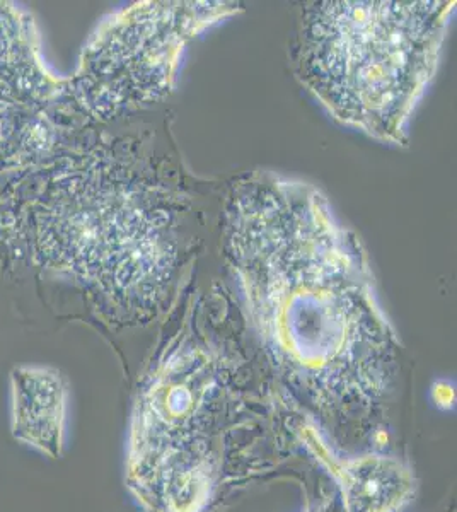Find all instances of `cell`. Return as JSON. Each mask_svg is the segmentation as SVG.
<instances>
[{
  "label": "cell",
  "instance_id": "obj_1",
  "mask_svg": "<svg viewBox=\"0 0 457 512\" xmlns=\"http://www.w3.org/2000/svg\"><path fill=\"white\" fill-rule=\"evenodd\" d=\"M222 250L273 378L345 453L386 449L400 338L359 239L323 193L255 171L232 181Z\"/></svg>",
  "mask_w": 457,
  "mask_h": 512
},
{
  "label": "cell",
  "instance_id": "obj_2",
  "mask_svg": "<svg viewBox=\"0 0 457 512\" xmlns=\"http://www.w3.org/2000/svg\"><path fill=\"white\" fill-rule=\"evenodd\" d=\"M296 408L229 297L198 294L137 384L128 492L145 512H224L299 453Z\"/></svg>",
  "mask_w": 457,
  "mask_h": 512
},
{
  "label": "cell",
  "instance_id": "obj_3",
  "mask_svg": "<svg viewBox=\"0 0 457 512\" xmlns=\"http://www.w3.org/2000/svg\"><path fill=\"white\" fill-rule=\"evenodd\" d=\"M181 185L171 158L93 156L55 193L48 253L123 325L159 320L178 297L197 246L193 200Z\"/></svg>",
  "mask_w": 457,
  "mask_h": 512
},
{
  "label": "cell",
  "instance_id": "obj_4",
  "mask_svg": "<svg viewBox=\"0 0 457 512\" xmlns=\"http://www.w3.org/2000/svg\"><path fill=\"white\" fill-rule=\"evenodd\" d=\"M454 9L451 0L306 2L290 41L292 70L336 120L406 146Z\"/></svg>",
  "mask_w": 457,
  "mask_h": 512
},
{
  "label": "cell",
  "instance_id": "obj_5",
  "mask_svg": "<svg viewBox=\"0 0 457 512\" xmlns=\"http://www.w3.org/2000/svg\"><path fill=\"white\" fill-rule=\"evenodd\" d=\"M238 11L236 2H142L120 12L89 52L98 105L115 111L164 101L186 43Z\"/></svg>",
  "mask_w": 457,
  "mask_h": 512
},
{
  "label": "cell",
  "instance_id": "obj_6",
  "mask_svg": "<svg viewBox=\"0 0 457 512\" xmlns=\"http://www.w3.org/2000/svg\"><path fill=\"white\" fill-rule=\"evenodd\" d=\"M290 429L299 453L307 454L335 482L342 512H401L415 501L418 478L405 458L386 449L340 451L299 407L292 414Z\"/></svg>",
  "mask_w": 457,
  "mask_h": 512
},
{
  "label": "cell",
  "instance_id": "obj_7",
  "mask_svg": "<svg viewBox=\"0 0 457 512\" xmlns=\"http://www.w3.org/2000/svg\"><path fill=\"white\" fill-rule=\"evenodd\" d=\"M69 391L60 374L50 369H21L12 376L11 432L48 458L65 448Z\"/></svg>",
  "mask_w": 457,
  "mask_h": 512
},
{
  "label": "cell",
  "instance_id": "obj_8",
  "mask_svg": "<svg viewBox=\"0 0 457 512\" xmlns=\"http://www.w3.org/2000/svg\"><path fill=\"white\" fill-rule=\"evenodd\" d=\"M430 396H432L435 407L440 410H452L456 405V391H454V384L451 381H444V379L435 381L430 390Z\"/></svg>",
  "mask_w": 457,
  "mask_h": 512
},
{
  "label": "cell",
  "instance_id": "obj_9",
  "mask_svg": "<svg viewBox=\"0 0 457 512\" xmlns=\"http://www.w3.org/2000/svg\"><path fill=\"white\" fill-rule=\"evenodd\" d=\"M301 512H342L338 499H336L335 490L328 494V492H321L318 497V501L309 502L306 509H302Z\"/></svg>",
  "mask_w": 457,
  "mask_h": 512
}]
</instances>
